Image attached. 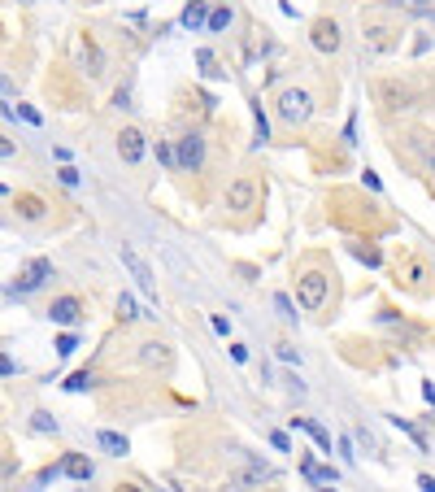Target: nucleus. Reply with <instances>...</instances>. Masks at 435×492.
Returning <instances> with one entry per match:
<instances>
[{
    "instance_id": "9d476101",
    "label": "nucleus",
    "mask_w": 435,
    "mask_h": 492,
    "mask_svg": "<svg viewBox=\"0 0 435 492\" xmlns=\"http://www.w3.org/2000/svg\"><path fill=\"white\" fill-rule=\"evenodd\" d=\"M61 475H70V479H92V462L74 453V457H66V462H61Z\"/></svg>"
},
{
    "instance_id": "aec40b11",
    "label": "nucleus",
    "mask_w": 435,
    "mask_h": 492,
    "mask_svg": "<svg viewBox=\"0 0 435 492\" xmlns=\"http://www.w3.org/2000/svg\"><path fill=\"white\" fill-rule=\"evenodd\" d=\"M157 157H161L166 166H178V157H174V148H170L166 140H157Z\"/></svg>"
},
{
    "instance_id": "c85d7f7f",
    "label": "nucleus",
    "mask_w": 435,
    "mask_h": 492,
    "mask_svg": "<svg viewBox=\"0 0 435 492\" xmlns=\"http://www.w3.org/2000/svg\"><path fill=\"white\" fill-rule=\"evenodd\" d=\"M0 157H13V144H9L5 136H0Z\"/></svg>"
},
{
    "instance_id": "4468645a",
    "label": "nucleus",
    "mask_w": 435,
    "mask_h": 492,
    "mask_svg": "<svg viewBox=\"0 0 435 492\" xmlns=\"http://www.w3.org/2000/svg\"><path fill=\"white\" fill-rule=\"evenodd\" d=\"M118 318H122V323H135V318H144V314H140V309H135V301H131V296H126V292L118 296Z\"/></svg>"
},
{
    "instance_id": "a878e982",
    "label": "nucleus",
    "mask_w": 435,
    "mask_h": 492,
    "mask_svg": "<svg viewBox=\"0 0 435 492\" xmlns=\"http://www.w3.org/2000/svg\"><path fill=\"white\" fill-rule=\"evenodd\" d=\"M196 61H200V66H204V74H222V70H214V53H200V57H196Z\"/></svg>"
},
{
    "instance_id": "393cba45",
    "label": "nucleus",
    "mask_w": 435,
    "mask_h": 492,
    "mask_svg": "<svg viewBox=\"0 0 435 492\" xmlns=\"http://www.w3.org/2000/svg\"><path fill=\"white\" fill-rule=\"evenodd\" d=\"M357 257H362L366 266H379V253H374V248H357Z\"/></svg>"
},
{
    "instance_id": "f8f14e48",
    "label": "nucleus",
    "mask_w": 435,
    "mask_h": 492,
    "mask_svg": "<svg viewBox=\"0 0 435 492\" xmlns=\"http://www.w3.org/2000/svg\"><path fill=\"white\" fill-rule=\"evenodd\" d=\"M96 440H100V449H109L114 457H122V453H126V436H118V431H100Z\"/></svg>"
},
{
    "instance_id": "4be33fe9",
    "label": "nucleus",
    "mask_w": 435,
    "mask_h": 492,
    "mask_svg": "<svg viewBox=\"0 0 435 492\" xmlns=\"http://www.w3.org/2000/svg\"><path fill=\"white\" fill-rule=\"evenodd\" d=\"M61 184H66V188H79V170H74V166H61Z\"/></svg>"
},
{
    "instance_id": "1a4fd4ad",
    "label": "nucleus",
    "mask_w": 435,
    "mask_h": 492,
    "mask_svg": "<svg viewBox=\"0 0 435 492\" xmlns=\"http://www.w3.org/2000/svg\"><path fill=\"white\" fill-rule=\"evenodd\" d=\"M314 48L318 53H336L340 48V27L336 22H314Z\"/></svg>"
},
{
    "instance_id": "5701e85b",
    "label": "nucleus",
    "mask_w": 435,
    "mask_h": 492,
    "mask_svg": "<svg viewBox=\"0 0 435 492\" xmlns=\"http://www.w3.org/2000/svg\"><path fill=\"white\" fill-rule=\"evenodd\" d=\"M22 214H27V218H39V214H44V205H39V200H31V196H27V200H22Z\"/></svg>"
},
{
    "instance_id": "f03ea898",
    "label": "nucleus",
    "mask_w": 435,
    "mask_h": 492,
    "mask_svg": "<svg viewBox=\"0 0 435 492\" xmlns=\"http://www.w3.org/2000/svg\"><path fill=\"white\" fill-rule=\"evenodd\" d=\"M118 257H122V266L131 270V279L140 283V292L157 296V279H152V270H148V262H144V257H140V253H135L131 244H122V248H118Z\"/></svg>"
},
{
    "instance_id": "7ed1b4c3",
    "label": "nucleus",
    "mask_w": 435,
    "mask_h": 492,
    "mask_svg": "<svg viewBox=\"0 0 435 492\" xmlns=\"http://www.w3.org/2000/svg\"><path fill=\"white\" fill-rule=\"evenodd\" d=\"M257 196H262V188H257V179H235L231 188H226V210H235V214H244V210H252L257 205Z\"/></svg>"
},
{
    "instance_id": "a211bd4d",
    "label": "nucleus",
    "mask_w": 435,
    "mask_h": 492,
    "mask_svg": "<svg viewBox=\"0 0 435 492\" xmlns=\"http://www.w3.org/2000/svg\"><path fill=\"white\" fill-rule=\"evenodd\" d=\"M209 27L214 31H226V27H231V9H214L209 13Z\"/></svg>"
},
{
    "instance_id": "bb28decb",
    "label": "nucleus",
    "mask_w": 435,
    "mask_h": 492,
    "mask_svg": "<svg viewBox=\"0 0 435 492\" xmlns=\"http://www.w3.org/2000/svg\"><path fill=\"white\" fill-rule=\"evenodd\" d=\"M18 114H22V118H27V122H35V126H39V114H35L31 105H18Z\"/></svg>"
},
{
    "instance_id": "f3484780",
    "label": "nucleus",
    "mask_w": 435,
    "mask_h": 492,
    "mask_svg": "<svg viewBox=\"0 0 435 492\" xmlns=\"http://www.w3.org/2000/svg\"><path fill=\"white\" fill-rule=\"evenodd\" d=\"M92 383H96V379H92L87 371H79V375H70V379H66V388H70V392H83V388H92Z\"/></svg>"
},
{
    "instance_id": "b1692460",
    "label": "nucleus",
    "mask_w": 435,
    "mask_h": 492,
    "mask_svg": "<svg viewBox=\"0 0 435 492\" xmlns=\"http://www.w3.org/2000/svg\"><path fill=\"white\" fill-rule=\"evenodd\" d=\"M274 309H278L283 318H296V309H292V301H288V296H274Z\"/></svg>"
},
{
    "instance_id": "7c9ffc66",
    "label": "nucleus",
    "mask_w": 435,
    "mask_h": 492,
    "mask_svg": "<svg viewBox=\"0 0 435 492\" xmlns=\"http://www.w3.org/2000/svg\"><path fill=\"white\" fill-rule=\"evenodd\" d=\"M409 5H414V9H427V5H431V0H409Z\"/></svg>"
},
{
    "instance_id": "6ab92c4d",
    "label": "nucleus",
    "mask_w": 435,
    "mask_h": 492,
    "mask_svg": "<svg viewBox=\"0 0 435 492\" xmlns=\"http://www.w3.org/2000/svg\"><path fill=\"white\" fill-rule=\"evenodd\" d=\"M31 427H35V431H57V419H53V414H35Z\"/></svg>"
},
{
    "instance_id": "423d86ee",
    "label": "nucleus",
    "mask_w": 435,
    "mask_h": 492,
    "mask_svg": "<svg viewBox=\"0 0 435 492\" xmlns=\"http://www.w3.org/2000/svg\"><path fill=\"white\" fill-rule=\"evenodd\" d=\"M174 157H178V166H183V170H200V162H204V140L200 136H183V140H178V148H174Z\"/></svg>"
},
{
    "instance_id": "0eeeda50",
    "label": "nucleus",
    "mask_w": 435,
    "mask_h": 492,
    "mask_svg": "<svg viewBox=\"0 0 435 492\" xmlns=\"http://www.w3.org/2000/svg\"><path fill=\"white\" fill-rule=\"evenodd\" d=\"M144 148H148V144H144V131H135V126H126V131L118 136V152H122L126 166H135V162L144 157Z\"/></svg>"
},
{
    "instance_id": "cd10ccee",
    "label": "nucleus",
    "mask_w": 435,
    "mask_h": 492,
    "mask_svg": "<svg viewBox=\"0 0 435 492\" xmlns=\"http://www.w3.org/2000/svg\"><path fill=\"white\" fill-rule=\"evenodd\" d=\"M0 375H13V361H9L5 353H0Z\"/></svg>"
},
{
    "instance_id": "ddd939ff",
    "label": "nucleus",
    "mask_w": 435,
    "mask_h": 492,
    "mask_svg": "<svg viewBox=\"0 0 435 492\" xmlns=\"http://www.w3.org/2000/svg\"><path fill=\"white\" fill-rule=\"evenodd\" d=\"M140 361L144 366H166V349L161 344H140Z\"/></svg>"
},
{
    "instance_id": "39448f33",
    "label": "nucleus",
    "mask_w": 435,
    "mask_h": 492,
    "mask_svg": "<svg viewBox=\"0 0 435 492\" xmlns=\"http://www.w3.org/2000/svg\"><path fill=\"white\" fill-rule=\"evenodd\" d=\"M322 301H326V275L310 270V275L300 279V305L305 309H322Z\"/></svg>"
},
{
    "instance_id": "6e6552de",
    "label": "nucleus",
    "mask_w": 435,
    "mask_h": 492,
    "mask_svg": "<svg viewBox=\"0 0 435 492\" xmlns=\"http://www.w3.org/2000/svg\"><path fill=\"white\" fill-rule=\"evenodd\" d=\"M79 314H83L79 296H61V301H53V305H48V318H53V323H61V327L79 323Z\"/></svg>"
},
{
    "instance_id": "c756f323",
    "label": "nucleus",
    "mask_w": 435,
    "mask_h": 492,
    "mask_svg": "<svg viewBox=\"0 0 435 492\" xmlns=\"http://www.w3.org/2000/svg\"><path fill=\"white\" fill-rule=\"evenodd\" d=\"M0 92H13V83L5 79V74H0Z\"/></svg>"
},
{
    "instance_id": "412c9836",
    "label": "nucleus",
    "mask_w": 435,
    "mask_h": 492,
    "mask_svg": "<svg viewBox=\"0 0 435 492\" xmlns=\"http://www.w3.org/2000/svg\"><path fill=\"white\" fill-rule=\"evenodd\" d=\"M74 349H79V340H74V335H61V340H57V353H61V357H70Z\"/></svg>"
},
{
    "instance_id": "dca6fc26",
    "label": "nucleus",
    "mask_w": 435,
    "mask_h": 492,
    "mask_svg": "<svg viewBox=\"0 0 435 492\" xmlns=\"http://www.w3.org/2000/svg\"><path fill=\"white\" fill-rule=\"evenodd\" d=\"M296 427H305V431H310V436L318 440V445H322V449H331V436H326V431H322V427H318L314 419H296Z\"/></svg>"
},
{
    "instance_id": "20e7f679",
    "label": "nucleus",
    "mask_w": 435,
    "mask_h": 492,
    "mask_svg": "<svg viewBox=\"0 0 435 492\" xmlns=\"http://www.w3.org/2000/svg\"><path fill=\"white\" fill-rule=\"evenodd\" d=\"M48 275H53V262H48V257H35V262L13 279V292H18V296H27V292L44 288V279H48Z\"/></svg>"
},
{
    "instance_id": "f257e3e1",
    "label": "nucleus",
    "mask_w": 435,
    "mask_h": 492,
    "mask_svg": "<svg viewBox=\"0 0 435 492\" xmlns=\"http://www.w3.org/2000/svg\"><path fill=\"white\" fill-rule=\"evenodd\" d=\"M314 114V100H310V92H300V88H288L283 96H278V118H283V122H305V118H310Z\"/></svg>"
},
{
    "instance_id": "9b49d317",
    "label": "nucleus",
    "mask_w": 435,
    "mask_h": 492,
    "mask_svg": "<svg viewBox=\"0 0 435 492\" xmlns=\"http://www.w3.org/2000/svg\"><path fill=\"white\" fill-rule=\"evenodd\" d=\"M200 22H209V5H204V0H192V5L183 9V27H188V31H196Z\"/></svg>"
},
{
    "instance_id": "2eb2a0df",
    "label": "nucleus",
    "mask_w": 435,
    "mask_h": 492,
    "mask_svg": "<svg viewBox=\"0 0 435 492\" xmlns=\"http://www.w3.org/2000/svg\"><path fill=\"white\" fill-rule=\"evenodd\" d=\"M262 479H270V466H262V462H252L248 471L235 479V484H262Z\"/></svg>"
}]
</instances>
